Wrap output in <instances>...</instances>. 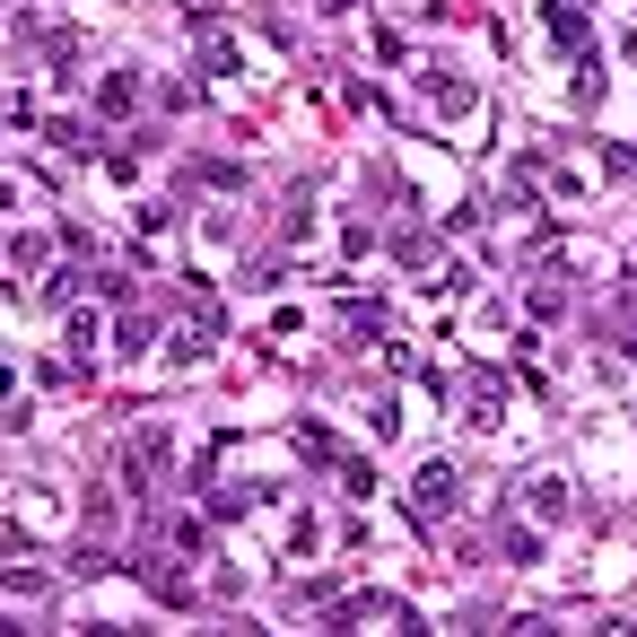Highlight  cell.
Listing matches in <instances>:
<instances>
[{"label":"cell","mask_w":637,"mask_h":637,"mask_svg":"<svg viewBox=\"0 0 637 637\" xmlns=\"http://www.w3.org/2000/svg\"><path fill=\"white\" fill-rule=\"evenodd\" d=\"M184 18H193V53H201L210 70H237V35H228L210 9H184Z\"/></svg>","instance_id":"6da1fadb"},{"label":"cell","mask_w":637,"mask_h":637,"mask_svg":"<svg viewBox=\"0 0 637 637\" xmlns=\"http://www.w3.org/2000/svg\"><path fill=\"white\" fill-rule=\"evenodd\" d=\"M463 402H472V428H498V410H507V376H498V367H472Z\"/></svg>","instance_id":"7a4b0ae2"},{"label":"cell","mask_w":637,"mask_h":637,"mask_svg":"<svg viewBox=\"0 0 637 637\" xmlns=\"http://www.w3.org/2000/svg\"><path fill=\"white\" fill-rule=\"evenodd\" d=\"M131 463H140V472H166V463H175V428H166V419H140V428H131Z\"/></svg>","instance_id":"3957f363"},{"label":"cell","mask_w":637,"mask_h":637,"mask_svg":"<svg viewBox=\"0 0 637 637\" xmlns=\"http://www.w3.org/2000/svg\"><path fill=\"white\" fill-rule=\"evenodd\" d=\"M524 507L541 515V524H559V515H568V481H559V472H524Z\"/></svg>","instance_id":"277c9868"},{"label":"cell","mask_w":637,"mask_h":637,"mask_svg":"<svg viewBox=\"0 0 637 637\" xmlns=\"http://www.w3.org/2000/svg\"><path fill=\"white\" fill-rule=\"evenodd\" d=\"M541 18H550V35L568 53H585V0H541Z\"/></svg>","instance_id":"5b68a950"},{"label":"cell","mask_w":637,"mask_h":637,"mask_svg":"<svg viewBox=\"0 0 637 637\" xmlns=\"http://www.w3.org/2000/svg\"><path fill=\"white\" fill-rule=\"evenodd\" d=\"M410 507H419V515H446V507H454V472H446V463H428V472H419V490H410Z\"/></svg>","instance_id":"8992f818"},{"label":"cell","mask_w":637,"mask_h":637,"mask_svg":"<svg viewBox=\"0 0 637 637\" xmlns=\"http://www.w3.org/2000/svg\"><path fill=\"white\" fill-rule=\"evenodd\" d=\"M428 97H437V106H446V114H472V88H463V79H454V70H428Z\"/></svg>","instance_id":"52a82bcc"},{"label":"cell","mask_w":637,"mask_h":637,"mask_svg":"<svg viewBox=\"0 0 637 637\" xmlns=\"http://www.w3.org/2000/svg\"><path fill=\"white\" fill-rule=\"evenodd\" d=\"M97 106H106V114H131V106H140V79H131V70H114V79L97 88Z\"/></svg>","instance_id":"ba28073f"},{"label":"cell","mask_w":637,"mask_h":637,"mask_svg":"<svg viewBox=\"0 0 637 637\" xmlns=\"http://www.w3.org/2000/svg\"><path fill=\"white\" fill-rule=\"evenodd\" d=\"M612 332H620V350L637 359V288H620V297H612Z\"/></svg>","instance_id":"9c48e42d"},{"label":"cell","mask_w":637,"mask_h":637,"mask_svg":"<svg viewBox=\"0 0 637 637\" xmlns=\"http://www.w3.org/2000/svg\"><path fill=\"white\" fill-rule=\"evenodd\" d=\"M341 332H384V306L376 297H350V306H341Z\"/></svg>","instance_id":"30bf717a"},{"label":"cell","mask_w":637,"mask_h":637,"mask_svg":"<svg viewBox=\"0 0 637 637\" xmlns=\"http://www.w3.org/2000/svg\"><path fill=\"white\" fill-rule=\"evenodd\" d=\"M507 559H515V568H532V559H541V541H532L524 524H507Z\"/></svg>","instance_id":"8fae6325"}]
</instances>
